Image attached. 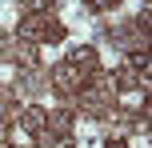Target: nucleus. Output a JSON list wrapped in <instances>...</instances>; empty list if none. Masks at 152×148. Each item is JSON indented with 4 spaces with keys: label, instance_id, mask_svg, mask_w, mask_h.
I'll return each mask as SVG.
<instances>
[{
    "label": "nucleus",
    "instance_id": "obj_1",
    "mask_svg": "<svg viewBox=\"0 0 152 148\" xmlns=\"http://www.w3.org/2000/svg\"><path fill=\"white\" fill-rule=\"evenodd\" d=\"M20 24V4L16 0H0V28H16Z\"/></svg>",
    "mask_w": 152,
    "mask_h": 148
},
{
    "label": "nucleus",
    "instance_id": "obj_2",
    "mask_svg": "<svg viewBox=\"0 0 152 148\" xmlns=\"http://www.w3.org/2000/svg\"><path fill=\"white\" fill-rule=\"evenodd\" d=\"M96 44H100V64H120V48L112 40H96Z\"/></svg>",
    "mask_w": 152,
    "mask_h": 148
},
{
    "label": "nucleus",
    "instance_id": "obj_5",
    "mask_svg": "<svg viewBox=\"0 0 152 148\" xmlns=\"http://www.w3.org/2000/svg\"><path fill=\"white\" fill-rule=\"evenodd\" d=\"M140 100H144V92H140V88H128V92L120 96V104H124V108H132V104H140Z\"/></svg>",
    "mask_w": 152,
    "mask_h": 148
},
{
    "label": "nucleus",
    "instance_id": "obj_4",
    "mask_svg": "<svg viewBox=\"0 0 152 148\" xmlns=\"http://www.w3.org/2000/svg\"><path fill=\"white\" fill-rule=\"evenodd\" d=\"M16 76H20L16 64H0V84H16Z\"/></svg>",
    "mask_w": 152,
    "mask_h": 148
},
{
    "label": "nucleus",
    "instance_id": "obj_6",
    "mask_svg": "<svg viewBox=\"0 0 152 148\" xmlns=\"http://www.w3.org/2000/svg\"><path fill=\"white\" fill-rule=\"evenodd\" d=\"M128 148H148V132H136V136H128Z\"/></svg>",
    "mask_w": 152,
    "mask_h": 148
},
{
    "label": "nucleus",
    "instance_id": "obj_3",
    "mask_svg": "<svg viewBox=\"0 0 152 148\" xmlns=\"http://www.w3.org/2000/svg\"><path fill=\"white\" fill-rule=\"evenodd\" d=\"M12 144H16V148H28V144H32V136H28V128H24V124L12 128Z\"/></svg>",
    "mask_w": 152,
    "mask_h": 148
}]
</instances>
